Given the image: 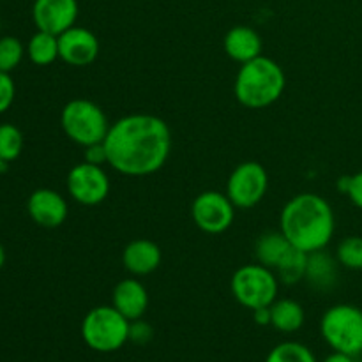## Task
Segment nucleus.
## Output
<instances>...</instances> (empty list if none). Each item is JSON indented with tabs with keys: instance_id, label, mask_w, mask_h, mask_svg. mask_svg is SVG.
<instances>
[{
	"instance_id": "nucleus-3",
	"label": "nucleus",
	"mask_w": 362,
	"mask_h": 362,
	"mask_svg": "<svg viewBox=\"0 0 362 362\" xmlns=\"http://www.w3.org/2000/svg\"><path fill=\"white\" fill-rule=\"evenodd\" d=\"M286 76L283 67L269 57H257L243 64L233 83L237 101L251 110H262L274 105L283 95Z\"/></svg>"
},
{
	"instance_id": "nucleus-7",
	"label": "nucleus",
	"mask_w": 362,
	"mask_h": 362,
	"mask_svg": "<svg viewBox=\"0 0 362 362\" xmlns=\"http://www.w3.org/2000/svg\"><path fill=\"white\" fill-rule=\"evenodd\" d=\"M232 296L247 310L271 306L278 299L279 279L272 269L262 264H247L237 269L230 281Z\"/></svg>"
},
{
	"instance_id": "nucleus-27",
	"label": "nucleus",
	"mask_w": 362,
	"mask_h": 362,
	"mask_svg": "<svg viewBox=\"0 0 362 362\" xmlns=\"http://www.w3.org/2000/svg\"><path fill=\"white\" fill-rule=\"evenodd\" d=\"M152 336H154V329L141 318L133 320L129 324V341H133L134 345H147Z\"/></svg>"
},
{
	"instance_id": "nucleus-18",
	"label": "nucleus",
	"mask_w": 362,
	"mask_h": 362,
	"mask_svg": "<svg viewBox=\"0 0 362 362\" xmlns=\"http://www.w3.org/2000/svg\"><path fill=\"white\" fill-rule=\"evenodd\" d=\"M304 308L297 300L276 299L271 304V325L279 332H296L304 325Z\"/></svg>"
},
{
	"instance_id": "nucleus-8",
	"label": "nucleus",
	"mask_w": 362,
	"mask_h": 362,
	"mask_svg": "<svg viewBox=\"0 0 362 362\" xmlns=\"http://www.w3.org/2000/svg\"><path fill=\"white\" fill-rule=\"evenodd\" d=\"M269 189V173L260 163H240L230 173L226 182V197L235 209H251L260 204Z\"/></svg>"
},
{
	"instance_id": "nucleus-28",
	"label": "nucleus",
	"mask_w": 362,
	"mask_h": 362,
	"mask_svg": "<svg viewBox=\"0 0 362 362\" xmlns=\"http://www.w3.org/2000/svg\"><path fill=\"white\" fill-rule=\"evenodd\" d=\"M85 148V161L90 163V165H108V152H106L105 147V141L103 144H94V145H88Z\"/></svg>"
},
{
	"instance_id": "nucleus-12",
	"label": "nucleus",
	"mask_w": 362,
	"mask_h": 362,
	"mask_svg": "<svg viewBox=\"0 0 362 362\" xmlns=\"http://www.w3.org/2000/svg\"><path fill=\"white\" fill-rule=\"evenodd\" d=\"M99 55V39L88 28L71 27L59 35V59L73 67H85Z\"/></svg>"
},
{
	"instance_id": "nucleus-31",
	"label": "nucleus",
	"mask_w": 362,
	"mask_h": 362,
	"mask_svg": "<svg viewBox=\"0 0 362 362\" xmlns=\"http://www.w3.org/2000/svg\"><path fill=\"white\" fill-rule=\"evenodd\" d=\"M322 362H356L354 361L352 356H346V354H341V352H332L331 356L325 357Z\"/></svg>"
},
{
	"instance_id": "nucleus-1",
	"label": "nucleus",
	"mask_w": 362,
	"mask_h": 362,
	"mask_svg": "<svg viewBox=\"0 0 362 362\" xmlns=\"http://www.w3.org/2000/svg\"><path fill=\"white\" fill-rule=\"evenodd\" d=\"M108 165L127 177L159 172L172 151L168 124L151 113H131L115 120L105 138Z\"/></svg>"
},
{
	"instance_id": "nucleus-9",
	"label": "nucleus",
	"mask_w": 362,
	"mask_h": 362,
	"mask_svg": "<svg viewBox=\"0 0 362 362\" xmlns=\"http://www.w3.org/2000/svg\"><path fill=\"white\" fill-rule=\"evenodd\" d=\"M193 223L205 233H223L232 226L235 219V205L225 193L204 191L191 204Z\"/></svg>"
},
{
	"instance_id": "nucleus-29",
	"label": "nucleus",
	"mask_w": 362,
	"mask_h": 362,
	"mask_svg": "<svg viewBox=\"0 0 362 362\" xmlns=\"http://www.w3.org/2000/svg\"><path fill=\"white\" fill-rule=\"evenodd\" d=\"M346 197L350 198L354 205L362 211V172L350 175L349 189H346Z\"/></svg>"
},
{
	"instance_id": "nucleus-2",
	"label": "nucleus",
	"mask_w": 362,
	"mask_h": 362,
	"mask_svg": "<svg viewBox=\"0 0 362 362\" xmlns=\"http://www.w3.org/2000/svg\"><path fill=\"white\" fill-rule=\"evenodd\" d=\"M279 230L292 246L306 253L325 250L334 237V211L320 194H296L283 207L279 216Z\"/></svg>"
},
{
	"instance_id": "nucleus-16",
	"label": "nucleus",
	"mask_w": 362,
	"mask_h": 362,
	"mask_svg": "<svg viewBox=\"0 0 362 362\" xmlns=\"http://www.w3.org/2000/svg\"><path fill=\"white\" fill-rule=\"evenodd\" d=\"M223 46H225V52L230 59L239 64H246L262 55L264 42H262L260 34L255 28L246 27V25H237L226 32Z\"/></svg>"
},
{
	"instance_id": "nucleus-13",
	"label": "nucleus",
	"mask_w": 362,
	"mask_h": 362,
	"mask_svg": "<svg viewBox=\"0 0 362 362\" xmlns=\"http://www.w3.org/2000/svg\"><path fill=\"white\" fill-rule=\"evenodd\" d=\"M27 212L35 225L42 228H57L67 219L69 207L62 194L48 187H41L28 197Z\"/></svg>"
},
{
	"instance_id": "nucleus-14",
	"label": "nucleus",
	"mask_w": 362,
	"mask_h": 362,
	"mask_svg": "<svg viewBox=\"0 0 362 362\" xmlns=\"http://www.w3.org/2000/svg\"><path fill=\"white\" fill-rule=\"evenodd\" d=\"M161 250L148 239L131 240L122 251L124 269L133 276L152 274L161 265Z\"/></svg>"
},
{
	"instance_id": "nucleus-15",
	"label": "nucleus",
	"mask_w": 362,
	"mask_h": 362,
	"mask_svg": "<svg viewBox=\"0 0 362 362\" xmlns=\"http://www.w3.org/2000/svg\"><path fill=\"white\" fill-rule=\"evenodd\" d=\"M113 308L124 315L129 322L138 320L148 308L147 288L138 279H122L113 288Z\"/></svg>"
},
{
	"instance_id": "nucleus-10",
	"label": "nucleus",
	"mask_w": 362,
	"mask_h": 362,
	"mask_svg": "<svg viewBox=\"0 0 362 362\" xmlns=\"http://www.w3.org/2000/svg\"><path fill=\"white\" fill-rule=\"evenodd\" d=\"M110 177L103 166L83 161L67 173V191L74 202L87 207L103 204L110 194Z\"/></svg>"
},
{
	"instance_id": "nucleus-30",
	"label": "nucleus",
	"mask_w": 362,
	"mask_h": 362,
	"mask_svg": "<svg viewBox=\"0 0 362 362\" xmlns=\"http://www.w3.org/2000/svg\"><path fill=\"white\" fill-rule=\"evenodd\" d=\"M253 318L258 325H271V306L253 310Z\"/></svg>"
},
{
	"instance_id": "nucleus-26",
	"label": "nucleus",
	"mask_w": 362,
	"mask_h": 362,
	"mask_svg": "<svg viewBox=\"0 0 362 362\" xmlns=\"http://www.w3.org/2000/svg\"><path fill=\"white\" fill-rule=\"evenodd\" d=\"M14 94H16V87H14L11 74L0 71V115L11 108L14 101Z\"/></svg>"
},
{
	"instance_id": "nucleus-22",
	"label": "nucleus",
	"mask_w": 362,
	"mask_h": 362,
	"mask_svg": "<svg viewBox=\"0 0 362 362\" xmlns=\"http://www.w3.org/2000/svg\"><path fill=\"white\" fill-rule=\"evenodd\" d=\"M265 362H317V357L303 343L286 341L274 346Z\"/></svg>"
},
{
	"instance_id": "nucleus-19",
	"label": "nucleus",
	"mask_w": 362,
	"mask_h": 362,
	"mask_svg": "<svg viewBox=\"0 0 362 362\" xmlns=\"http://www.w3.org/2000/svg\"><path fill=\"white\" fill-rule=\"evenodd\" d=\"M290 247H292L290 240L283 235L281 230H278V232H267L260 235L255 246V255H257L258 264L274 271L276 265L283 260Z\"/></svg>"
},
{
	"instance_id": "nucleus-17",
	"label": "nucleus",
	"mask_w": 362,
	"mask_h": 362,
	"mask_svg": "<svg viewBox=\"0 0 362 362\" xmlns=\"http://www.w3.org/2000/svg\"><path fill=\"white\" fill-rule=\"evenodd\" d=\"M338 260L325 250L308 255L306 278L311 286L318 290H329L338 283Z\"/></svg>"
},
{
	"instance_id": "nucleus-32",
	"label": "nucleus",
	"mask_w": 362,
	"mask_h": 362,
	"mask_svg": "<svg viewBox=\"0 0 362 362\" xmlns=\"http://www.w3.org/2000/svg\"><path fill=\"white\" fill-rule=\"evenodd\" d=\"M4 264H6V250H4V246L0 244V269L4 267Z\"/></svg>"
},
{
	"instance_id": "nucleus-24",
	"label": "nucleus",
	"mask_w": 362,
	"mask_h": 362,
	"mask_svg": "<svg viewBox=\"0 0 362 362\" xmlns=\"http://www.w3.org/2000/svg\"><path fill=\"white\" fill-rule=\"evenodd\" d=\"M23 151V134L14 124H0V159L11 163Z\"/></svg>"
},
{
	"instance_id": "nucleus-33",
	"label": "nucleus",
	"mask_w": 362,
	"mask_h": 362,
	"mask_svg": "<svg viewBox=\"0 0 362 362\" xmlns=\"http://www.w3.org/2000/svg\"><path fill=\"white\" fill-rule=\"evenodd\" d=\"M6 165H7V163H4L2 159H0V175H2V173L6 172Z\"/></svg>"
},
{
	"instance_id": "nucleus-20",
	"label": "nucleus",
	"mask_w": 362,
	"mask_h": 362,
	"mask_svg": "<svg viewBox=\"0 0 362 362\" xmlns=\"http://www.w3.org/2000/svg\"><path fill=\"white\" fill-rule=\"evenodd\" d=\"M27 55L35 66H49L59 59V35L37 30L27 45Z\"/></svg>"
},
{
	"instance_id": "nucleus-25",
	"label": "nucleus",
	"mask_w": 362,
	"mask_h": 362,
	"mask_svg": "<svg viewBox=\"0 0 362 362\" xmlns=\"http://www.w3.org/2000/svg\"><path fill=\"white\" fill-rule=\"evenodd\" d=\"M25 57V48L21 41L14 35H4L0 37V71L11 73L20 66Z\"/></svg>"
},
{
	"instance_id": "nucleus-11",
	"label": "nucleus",
	"mask_w": 362,
	"mask_h": 362,
	"mask_svg": "<svg viewBox=\"0 0 362 362\" xmlns=\"http://www.w3.org/2000/svg\"><path fill=\"white\" fill-rule=\"evenodd\" d=\"M32 20L37 30L60 35L76 25L78 0H34Z\"/></svg>"
},
{
	"instance_id": "nucleus-21",
	"label": "nucleus",
	"mask_w": 362,
	"mask_h": 362,
	"mask_svg": "<svg viewBox=\"0 0 362 362\" xmlns=\"http://www.w3.org/2000/svg\"><path fill=\"white\" fill-rule=\"evenodd\" d=\"M308 255L310 253L299 250V247H290L288 253L283 257V260L274 269L279 281L285 283V285H296V283L303 281L306 278Z\"/></svg>"
},
{
	"instance_id": "nucleus-5",
	"label": "nucleus",
	"mask_w": 362,
	"mask_h": 362,
	"mask_svg": "<svg viewBox=\"0 0 362 362\" xmlns=\"http://www.w3.org/2000/svg\"><path fill=\"white\" fill-rule=\"evenodd\" d=\"M320 334L334 352L357 357L362 354V310L354 304H336L324 313Z\"/></svg>"
},
{
	"instance_id": "nucleus-6",
	"label": "nucleus",
	"mask_w": 362,
	"mask_h": 362,
	"mask_svg": "<svg viewBox=\"0 0 362 362\" xmlns=\"http://www.w3.org/2000/svg\"><path fill=\"white\" fill-rule=\"evenodd\" d=\"M60 126L64 133L74 144L88 147L94 144H103L108 134V117L101 106L88 99H73L67 103L60 113Z\"/></svg>"
},
{
	"instance_id": "nucleus-23",
	"label": "nucleus",
	"mask_w": 362,
	"mask_h": 362,
	"mask_svg": "<svg viewBox=\"0 0 362 362\" xmlns=\"http://www.w3.org/2000/svg\"><path fill=\"white\" fill-rule=\"evenodd\" d=\"M336 260H338V264L341 265V267L349 269V271H362V237H345V239L338 244Z\"/></svg>"
},
{
	"instance_id": "nucleus-4",
	"label": "nucleus",
	"mask_w": 362,
	"mask_h": 362,
	"mask_svg": "<svg viewBox=\"0 0 362 362\" xmlns=\"http://www.w3.org/2000/svg\"><path fill=\"white\" fill-rule=\"evenodd\" d=\"M129 324L113 306H98L85 315L81 338L88 349L101 354L117 352L129 341Z\"/></svg>"
}]
</instances>
